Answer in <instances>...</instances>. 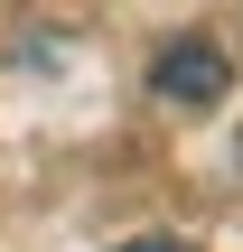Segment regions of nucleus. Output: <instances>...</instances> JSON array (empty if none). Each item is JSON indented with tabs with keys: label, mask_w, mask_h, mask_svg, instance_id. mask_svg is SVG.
<instances>
[{
	"label": "nucleus",
	"mask_w": 243,
	"mask_h": 252,
	"mask_svg": "<svg viewBox=\"0 0 243 252\" xmlns=\"http://www.w3.org/2000/svg\"><path fill=\"white\" fill-rule=\"evenodd\" d=\"M122 252H197V243H178V234H131Z\"/></svg>",
	"instance_id": "obj_2"
},
{
	"label": "nucleus",
	"mask_w": 243,
	"mask_h": 252,
	"mask_svg": "<svg viewBox=\"0 0 243 252\" xmlns=\"http://www.w3.org/2000/svg\"><path fill=\"white\" fill-rule=\"evenodd\" d=\"M225 94H234V65H225L215 37H169L150 56V103L159 112H215Z\"/></svg>",
	"instance_id": "obj_1"
}]
</instances>
